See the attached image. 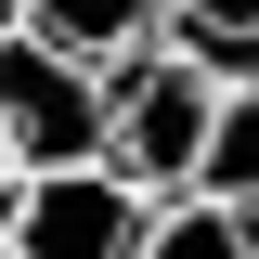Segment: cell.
<instances>
[{
    "label": "cell",
    "mask_w": 259,
    "mask_h": 259,
    "mask_svg": "<svg viewBox=\"0 0 259 259\" xmlns=\"http://www.w3.org/2000/svg\"><path fill=\"white\" fill-rule=\"evenodd\" d=\"M156 52L194 65V78H221V91H259V0H168Z\"/></svg>",
    "instance_id": "cell-5"
},
{
    "label": "cell",
    "mask_w": 259,
    "mask_h": 259,
    "mask_svg": "<svg viewBox=\"0 0 259 259\" xmlns=\"http://www.w3.org/2000/svg\"><path fill=\"white\" fill-rule=\"evenodd\" d=\"M207 207H259V91H221V117H207V143H194V182Z\"/></svg>",
    "instance_id": "cell-6"
},
{
    "label": "cell",
    "mask_w": 259,
    "mask_h": 259,
    "mask_svg": "<svg viewBox=\"0 0 259 259\" xmlns=\"http://www.w3.org/2000/svg\"><path fill=\"white\" fill-rule=\"evenodd\" d=\"M0 259H13V246H0Z\"/></svg>",
    "instance_id": "cell-8"
},
{
    "label": "cell",
    "mask_w": 259,
    "mask_h": 259,
    "mask_svg": "<svg viewBox=\"0 0 259 259\" xmlns=\"http://www.w3.org/2000/svg\"><path fill=\"white\" fill-rule=\"evenodd\" d=\"M207 117H221V78H194V65H168V52L104 65V168H117V182L182 194V182H194V143H207Z\"/></svg>",
    "instance_id": "cell-2"
},
{
    "label": "cell",
    "mask_w": 259,
    "mask_h": 259,
    "mask_svg": "<svg viewBox=\"0 0 259 259\" xmlns=\"http://www.w3.org/2000/svg\"><path fill=\"white\" fill-rule=\"evenodd\" d=\"M130 259H259L246 207H207V194H156V221H143V246Z\"/></svg>",
    "instance_id": "cell-7"
},
{
    "label": "cell",
    "mask_w": 259,
    "mask_h": 259,
    "mask_svg": "<svg viewBox=\"0 0 259 259\" xmlns=\"http://www.w3.org/2000/svg\"><path fill=\"white\" fill-rule=\"evenodd\" d=\"M104 156V65L52 52V39L0 26V182L39 168H91Z\"/></svg>",
    "instance_id": "cell-1"
},
{
    "label": "cell",
    "mask_w": 259,
    "mask_h": 259,
    "mask_svg": "<svg viewBox=\"0 0 259 259\" xmlns=\"http://www.w3.org/2000/svg\"><path fill=\"white\" fill-rule=\"evenodd\" d=\"M156 221V194L117 182V168H39V182H0V246L13 259H130Z\"/></svg>",
    "instance_id": "cell-3"
},
{
    "label": "cell",
    "mask_w": 259,
    "mask_h": 259,
    "mask_svg": "<svg viewBox=\"0 0 259 259\" xmlns=\"http://www.w3.org/2000/svg\"><path fill=\"white\" fill-rule=\"evenodd\" d=\"M13 26L52 39V52H78V65H130V52H156L168 0H13Z\"/></svg>",
    "instance_id": "cell-4"
}]
</instances>
